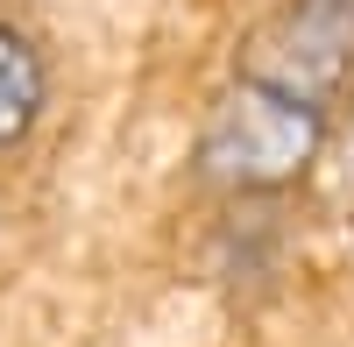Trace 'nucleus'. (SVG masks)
I'll return each mask as SVG.
<instances>
[{"instance_id": "f257e3e1", "label": "nucleus", "mask_w": 354, "mask_h": 347, "mask_svg": "<svg viewBox=\"0 0 354 347\" xmlns=\"http://www.w3.org/2000/svg\"><path fill=\"white\" fill-rule=\"evenodd\" d=\"M319 142H326V106L283 93V85L241 78L220 93L198 135V170L227 191H283L312 170Z\"/></svg>"}, {"instance_id": "f03ea898", "label": "nucleus", "mask_w": 354, "mask_h": 347, "mask_svg": "<svg viewBox=\"0 0 354 347\" xmlns=\"http://www.w3.org/2000/svg\"><path fill=\"white\" fill-rule=\"evenodd\" d=\"M354 71V0H298L283 21H270L248 43L241 78L283 85L312 106H326Z\"/></svg>"}, {"instance_id": "7ed1b4c3", "label": "nucleus", "mask_w": 354, "mask_h": 347, "mask_svg": "<svg viewBox=\"0 0 354 347\" xmlns=\"http://www.w3.org/2000/svg\"><path fill=\"white\" fill-rule=\"evenodd\" d=\"M36 106H43V64L15 28H0V142L28 135Z\"/></svg>"}]
</instances>
